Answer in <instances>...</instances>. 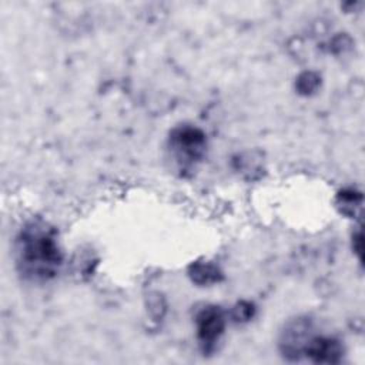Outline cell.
<instances>
[{
    "instance_id": "cell-9",
    "label": "cell",
    "mask_w": 365,
    "mask_h": 365,
    "mask_svg": "<svg viewBox=\"0 0 365 365\" xmlns=\"http://www.w3.org/2000/svg\"><path fill=\"white\" fill-rule=\"evenodd\" d=\"M254 305L251 302H247V301H241L238 304H235L231 309V318L235 321V322H247L252 318L254 315Z\"/></svg>"
},
{
    "instance_id": "cell-6",
    "label": "cell",
    "mask_w": 365,
    "mask_h": 365,
    "mask_svg": "<svg viewBox=\"0 0 365 365\" xmlns=\"http://www.w3.org/2000/svg\"><path fill=\"white\" fill-rule=\"evenodd\" d=\"M188 274L192 279V282L198 284V285H211L215 282H220L222 278V272L221 269L212 264V262H194L190 265L188 268Z\"/></svg>"
},
{
    "instance_id": "cell-4",
    "label": "cell",
    "mask_w": 365,
    "mask_h": 365,
    "mask_svg": "<svg viewBox=\"0 0 365 365\" xmlns=\"http://www.w3.org/2000/svg\"><path fill=\"white\" fill-rule=\"evenodd\" d=\"M194 322L200 348L204 354L212 352L225 329V312L218 305H205L195 314Z\"/></svg>"
},
{
    "instance_id": "cell-8",
    "label": "cell",
    "mask_w": 365,
    "mask_h": 365,
    "mask_svg": "<svg viewBox=\"0 0 365 365\" xmlns=\"http://www.w3.org/2000/svg\"><path fill=\"white\" fill-rule=\"evenodd\" d=\"M321 84V77L314 71H304L297 78V90L302 96H309L317 91V88Z\"/></svg>"
},
{
    "instance_id": "cell-7",
    "label": "cell",
    "mask_w": 365,
    "mask_h": 365,
    "mask_svg": "<svg viewBox=\"0 0 365 365\" xmlns=\"http://www.w3.org/2000/svg\"><path fill=\"white\" fill-rule=\"evenodd\" d=\"M361 202H362V195L361 192L355 191L354 188H346L338 192L335 204L336 208L339 210L341 214L352 218L355 217L359 210H361Z\"/></svg>"
},
{
    "instance_id": "cell-1",
    "label": "cell",
    "mask_w": 365,
    "mask_h": 365,
    "mask_svg": "<svg viewBox=\"0 0 365 365\" xmlns=\"http://www.w3.org/2000/svg\"><path fill=\"white\" fill-rule=\"evenodd\" d=\"M14 257L19 274L31 282L53 279L63 264L56 231L43 221H30L20 230L14 242Z\"/></svg>"
},
{
    "instance_id": "cell-2",
    "label": "cell",
    "mask_w": 365,
    "mask_h": 365,
    "mask_svg": "<svg viewBox=\"0 0 365 365\" xmlns=\"http://www.w3.org/2000/svg\"><path fill=\"white\" fill-rule=\"evenodd\" d=\"M168 147L177 163L182 168H188L202 160L207 150V135L198 127L182 124L171 130Z\"/></svg>"
},
{
    "instance_id": "cell-5",
    "label": "cell",
    "mask_w": 365,
    "mask_h": 365,
    "mask_svg": "<svg viewBox=\"0 0 365 365\" xmlns=\"http://www.w3.org/2000/svg\"><path fill=\"white\" fill-rule=\"evenodd\" d=\"M344 346L335 336L314 334L309 339L304 358L315 364H338L342 361Z\"/></svg>"
},
{
    "instance_id": "cell-3",
    "label": "cell",
    "mask_w": 365,
    "mask_h": 365,
    "mask_svg": "<svg viewBox=\"0 0 365 365\" xmlns=\"http://www.w3.org/2000/svg\"><path fill=\"white\" fill-rule=\"evenodd\" d=\"M315 334V324L308 317H297L289 319L279 334L278 348L281 355L291 362L304 359V354L309 339Z\"/></svg>"
}]
</instances>
